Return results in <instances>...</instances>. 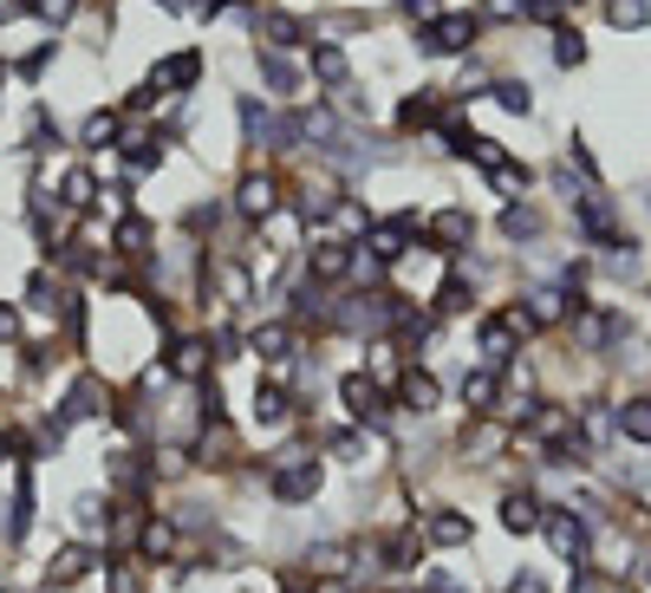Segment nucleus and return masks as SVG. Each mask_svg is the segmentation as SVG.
Returning <instances> with one entry per match:
<instances>
[{"mask_svg": "<svg viewBox=\"0 0 651 593\" xmlns=\"http://www.w3.org/2000/svg\"><path fill=\"white\" fill-rule=\"evenodd\" d=\"M248 60H254V78H261V91H268L274 105H300V98H306V66H300V53L254 46Z\"/></svg>", "mask_w": 651, "mask_h": 593, "instance_id": "17", "label": "nucleus"}, {"mask_svg": "<svg viewBox=\"0 0 651 593\" xmlns=\"http://www.w3.org/2000/svg\"><path fill=\"white\" fill-rule=\"evenodd\" d=\"M0 346H26V306L20 300H0Z\"/></svg>", "mask_w": 651, "mask_h": 593, "instance_id": "41", "label": "nucleus"}, {"mask_svg": "<svg viewBox=\"0 0 651 593\" xmlns=\"http://www.w3.org/2000/svg\"><path fill=\"white\" fill-rule=\"evenodd\" d=\"M443 111H449V85H411V91L391 105V138H404V144L417 138V144H424Z\"/></svg>", "mask_w": 651, "mask_h": 593, "instance_id": "12", "label": "nucleus"}, {"mask_svg": "<svg viewBox=\"0 0 651 593\" xmlns=\"http://www.w3.org/2000/svg\"><path fill=\"white\" fill-rule=\"evenodd\" d=\"M287 424H300V391H293L281 371H261L254 391H248V431L274 438V431H287Z\"/></svg>", "mask_w": 651, "mask_h": 593, "instance_id": "9", "label": "nucleus"}, {"mask_svg": "<svg viewBox=\"0 0 651 593\" xmlns=\"http://www.w3.org/2000/svg\"><path fill=\"white\" fill-rule=\"evenodd\" d=\"M7 463H20V456H13V438L0 431V470H7Z\"/></svg>", "mask_w": 651, "mask_h": 593, "instance_id": "45", "label": "nucleus"}, {"mask_svg": "<svg viewBox=\"0 0 651 593\" xmlns=\"http://www.w3.org/2000/svg\"><path fill=\"white\" fill-rule=\"evenodd\" d=\"M391 405H398L404 418H436V405H443V385H436V371L411 359V366L398 371V385H391Z\"/></svg>", "mask_w": 651, "mask_h": 593, "instance_id": "26", "label": "nucleus"}, {"mask_svg": "<svg viewBox=\"0 0 651 593\" xmlns=\"http://www.w3.org/2000/svg\"><path fill=\"white\" fill-rule=\"evenodd\" d=\"M547 516V503L534 496V489H502V528L508 535H534Z\"/></svg>", "mask_w": 651, "mask_h": 593, "instance_id": "34", "label": "nucleus"}, {"mask_svg": "<svg viewBox=\"0 0 651 593\" xmlns=\"http://www.w3.org/2000/svg\"><path fill=\"white\" fill-rule=\"evenodd\" d=\"M268 503H281V509H306V503H319V489H326V463L313 456V450H300V444H287V450H274L268 456Z\"/></svg>", "mask_w": 651, "mask_h": 593, "instance_id": "2", "label": "nucleus"}, {"mask_svg": "<svg viewBox=\"0 0 651 593\" xmlns=\"http://www.w3.org/2000/svg\"><path fill=\"white\" fill-rule=\"evenodd\" d=\"M612 424H619V438L651 444V398H619V405H612Z\"/></svg>", "mask_w": 651, "mask_h": 593, "instance_id": "38", "label": "nucleus"}, {"mask_svg": "<svg viewBox=\"0 0 651 593\" xmlns=\"http://www.w3.org/2000/svg\"><path fill=\"white\" fill-rule=\"evenodd\" d=\"M424 248L443 255V261H463L469 248H476V209L469 203H443L424 216Z\"/></svg>", "mask_w": 651, "mask_h": 593, "instance_id": "15", "label": "nucleus"}, {"mask_svg": "<svg viewBox=\"0 0 651 593\" xmlns=\"http://www.w3.org/2000/svg\"><path fill=\"white\" fill-rule=\"evenodd\" d=\"M66 300H73V281H66L53 261H33V268H26V281H20V306H26V320H46V326H59Z\"/></svg>", "mask_w": 651, "mask_h": 593, "instance_id": "16", "label": "nucleus"}, {"mask_svg": "<svg viewBox=\"0 0 651 593\" xmlns=\"http://www.w3.org/2000/svg\"><path fill=\"white\" fill-rule=\"evenodd\" d=\"M326 105H333L346 125H371V118H378V105H371V91H365L359 78H352V85H339V91H326Z\"/></svg>", "mask_w": 651, "mask_h": 593, "instance_id": "37", "label": "nucleus"}, {"mask_svg": "<svg viewBox=\"0 0 651 593\" xmlns=\"http://www.w3.org/2000/svg\"><path fill=\"white\" fill-rule=\"evenodd\" d=\"M476 300H482V288H476V274L449 261V274H443V281L431 288V300H424V306H431L436 320H469V313H476Z\"/></svg>", "mask_w": 651, "mask_h": 593, "instance_id": "28", "label": "nucleus"}, {"mask_svg": "<svg viewBox=\"0 0 651 593\" xmlns=\"http://www.w3.org/2000/svg\"><path fill=\"white\" fill-rule=\"evenodd\" d=\"M13 20H26V7L20 0H0V26H13Z\"/></svg>", "mask_w": 651, "mask_h": 593, "instance_id": "44", "label": "nucleus"}, {"mask_svg": "<svg viewBox=\"0 0 651 593\" xmlns=\"http://www.w3.org/2000/svg\"><path fill=\"white\" fill-rule=\"evenodd\" d=\"M235 7H254V0H189L196 20H221V13H235Z\"/></svg>", "mask_w": 651, "mask_h": 593, "instance_id": "42", "label": "nucleus"}, {"mask_svg": "<svg viewBox=\"0 0 651 593\" xmlns=\"http://www.w3.org/2000/svg\"><path fill=\"white\" fill-rule=\"evenodd\" d=\"M0 593H20V587H0Z\"/></svg>", "mask_w": 651, "mask_h": 593, "instance_id": "50", "label": "nucleus"}, {"mask_svg": "<svg viewBox=\"0 0 651 593\" xmlns=\"http://www.w3.org/2000/svg\"><path fill=\"white\" fill-rule=\"evenodd\" d=\"M170 131L163 125H124V144H118V170L131 176V183H144V176H163L170 170Z\"/></svg>", "mask_w": 651, "mask_h": 593, "instance_id": "14", "label": "nucleus"}, {"mask_svg": "<svg viewBox=\"0 0 651 593\" xmlns=\"http://www.w3.org/2000/svg\"><path fill=\"white\" fill-rule=\"evenodd\" d=\"M33 509H40V503H33V463H13V496H7V528H0V535H7V548H20V541H26Z\"/></svg>", "mask_w": 651, "mask_h": 593, "instance_id": "31", "label": "nucleus"}, {"mask_svg": "<svg viewBox=\"0 0 651 593\" xmlns=\"http://www.w3.org/2000/svg\"><path fill=\"white\" fill-rule=\"evenodd\" d=\"M371 554H378V568L384 574H424L431 568V541H424V528H417V516H404L398 528H384L378 541H371Z\"/></svg>", "mask_w": 651, "mask_h": 593, "instance_id": "13", "label": "nucleus"}, {"mask_svg": "<svg viewBox=\"0 0 651 593\" xmlns=\"http://www.w3.org/2000/svg\"><path fill=\"white\" fill-rule=\"evenodd\" d=\"M281 209H287V176H281V163L261 157V163H248V170L228 183V216H235V228L261 235Z\"/></svg>", "mask_w": 651, "mask_h": 593, "instance_id": "1", "label": "nucleus"}, {"mask_svg": "<svg viewBox=\"0 0 651 593\" xmlns=\"http://www.w3.org/2000/svg\"><path fill=\"white\" fill-rule=\"evenodd\" d=\"M456 398H463V411H469V418H502L508 371H496V366H469L463 378H456Z\"/></svg>", "mask_w": 651, "mask_h": 593, "instance_id": "25", "label": "nucleus"}, {"mask_svg": "<svg viewBox=\"0 0 651 593\" xmlns=\"http://www.w3.org/2000/svg\"><path fill=\"white\" fill-rule=\"evenodd\" d=\"M300 268H306L319 288H333V294H339V288H352V281H359L365 255H359V241H352V235H333V228H326V235H313V241H306Z\"/></svg>", "mask_w": 651, "mask_h": 593, "instance_id": "6", "label": "nucleus"}, {"mask_svg": "<svg viewBox=\"0 0 651 593\" xmlns=\"http://www.w3.org/2000/svg\"><path fill=\"white\" fill-rule=\"evenodd\" d=\"M339 411H346V424H359V431H391V418H398V405H391V385H378L365 366L339 371Z\"/></svg>", "mask_w": 651, "mask_h": 593, "instance_id": "5", "label": "nucleus"}, {"mask_svg": "<svg viewBox=\"0 0 651 593\" xmlns=\"http://www.w3.org/2000/svg\"><path fill=\"white\" fill-rule=\"evenodd\" d=\"M541 228H547V216H541L528 196H514L502 216H496V235H502L508 248H534V241H541Z\"/></svg>", "mask_w": 651, "mask_h": 593, "instance_id": "32", "label": "nucleus"}, {"mask_svg": "<svg viewBox=\"0 0 651 593\" xmlns=\"http://www.w3.org/2000/svg\"><path fill=\"white\" fill-rule=\"evenodd\" d=\"M118 144H124V111H118V105H91V111L73 125V150L85 157V163L118 157Z\"/></svg>", "mask_w": 651, "mask_h": 593, "instance_id": "20", "label": "nucleus"}, {"mask_svg": "<svg viewBox=\"0 0 651 593\" xmlns=\"http://www.w3.org/2000/svg\"><path fill=\"white\" fill-rule=\"evenodd\" d=\"M241 20H248L254 46H274V53H306L319 40L313 13H293V7H241Z\"/></svg>", "mask_w": 651, "mask_h": 593, "instance_id": "7", "label": "nucleus"}, {"mask_svg": "<svg viewBox=\"0 0 651 593\" xmlns=\"http://www.w3.org/2000/svg\"><path fill=\"white\" fill-rule=\"evenodd\" d=\"M53 60H59V40L46 33V40H33V46H26V53H20V60L7 66V78H20V85H40V78H46V66H53Z\"/></svg>", "mask_w": 651, "mask_h": 593, "instance_id": "36", "label": "nucleus"}, {"mask_svg": "<svg viewBox=\"0 0 651 593\" xmlns=\"http://www.w3.org/2000/svg\"><path fill=\"white\" fill-rule=\"evenodd\" d=\"M300 353H306V339H300V326L281 320V313L261 320V326H248V359L261 371H281V378H287V371L300 366Z\"/></svg>", "mask_w": 651, "mask_h": 593, "instance_id": "11", "label": "nucleus"}, {"mask_svg": "<svg viewBox=\"0 0 651 593\" xmlns=\"http://www.w3.org/2000/svg\"><path fill=\"white\" fill-rule=\"evenodd\" d=\"M574 7H579V0H561V13H574Z\"/></svg>", "mask_w": 651, "mask_h": 593, "instance_id": "48", "label": "nucleus"}, {"mask_svg": "<svg viewBox=\"0 0 651 593\" xmlns=\"http://www.w3.org/2000/svg\"><path fill=\"white\" fill-rule=\"evenodd\" d=\"M221 223H235V216H228V196H189V203L176 209V228H183L189 248H216Z\"/></svg>", "mask_w": 651, "mask_h": 593, "instance_id": "27", "label": "nucleus"}, {"mask_svg": "<svg viewBox=\"0 0 651 593\" xmlns=\"http://www.w3.org/2000/svg\"><path fill=\"white\" fill-rule=\"evenodd\" d=\"M489 98L502 105L508 118H534V85H528V78H514V73H496V78H489Z\"/></svg>", "mask_w": 651, "mask_h": 593, "instance_id": "35", "label": "nucleus"}, {"mask_svg": "<svg viewBox=\"0 0 651 593\" xmlns=\"http://www.w3.org/2000/svg\"><path fill=\"white\" fill-rule=\"evenodd\" d=\"M131 554L144 561L150 574H156V568H170V561L183 554V521H176V516H156V509H150V516L138 521V535H131Z\"/></svg>", "mask_w": 651, "mask_h": 593, "instance_id": "22", "label": "nucleus"}, {"mask_svg": "<svg viewBox=\"0 0 651 593\" xmlns=\"http://www.w3.org/2000/svg\"><path fill=\"white\" fill-rule=\"evenodd\" d=\"M476 46H482L476 7H449V13H436L424 26H411V53H417V60H463V53H476Z\"/></svg>", "mask_w": 651, "mask_h": 593, "instance_id": "3", "label": "nucleus"}, {"mask_svg": "<svg viewBox=\"0 0 651 593\" xmlns=\"http://www.w3.org/2000/svg\"><path fill=\"white\" fill-rule=\"evenodd\" d=\"M66 144H73V131L59 125V111H53L46 98H33V105H26V131H20V144L13 150L40 163V157H53V150H66Z\"/></svg>", "mask_w": 651, "mask_h": 593, "instance_id": "24", "label": "nucleus"}, {"mask_svg": "<svg viewBox=\"0 0 651 593\" xmlns=\"http://www.w3.org/2000/svg\"><path fill=\"white\" fill-rule=\"evenodd\" d=\"M391 593H417V587H391Z\"/></svg>", "mask_w": 651, "mask_h": 593, "instance_id": "49", "label": "nucleus"}, {"mask_svg": "<svg viewBox=\"0 0 651 593\" xmlns=\"http://www.w3.org/2000/svg\"><path fill=\"white\" fill-rule=\"evenodd\" d=\"M639 581H645V587H651V554H645V568H639Z\"/></svg>", "mask_w": 651, "mask_h": 593, "instance_id": "46", "label": "nucleus"}, {"mask_svg": "<svg viewBox=\"0 0 651 593\" xmlns=\"http://www.w3.org/2000/svg\"><path fill=\"white\" fill-rule=\"evenodd\" d=\"M209 371H216L209 333H196V326H176V333H163V346H156V378L196 385V378H209Z\"/></svg>", "mask_w": 651, "mask_h": 593, "instance_id": "8", "label": "nucleus"}, {"mask_svg": "<svg viewBox=\"0 0 651 593\" xmlns=\"http://www.w3.org/2000/svg\"><path fill=\"white\" fill-rule=\"evenodd\" d=\"M300 66H306V85H313V91H339V85L359 78L352 73V46H339V40H313Z\"/></svg>", "mask_w": 651, "mask_h": 593, "instance_id": "23", "label": "nucleus"}, {"mask_svg": "<svg viewBox=\"0 0 651 593\" xmlns=\"http://www.w3.org/2000/svg\"><path fill=\"white\" fill-rule=\"evenodd\" d=\"M554 66H561V73L586 66V33H579L574 20H561V26H554Z\"/></svg>", "mask_w": 651, "mask_h": 593, "instance_id": "39", "label": "nucleus"}, {"mask_svg": "<svg viewBox=\"0 0 651 593\" xmlns=\"http://www.w3.org/2000/svg\"><path fill=\"white\" fill-rule=\"evenodd\" d=\"M105 568V548H91V541H66V548H53V561L40 568V593H73L78 581H91Z\"/></svg>", "mask_w": 651, "mask_h": 593, "instance_id": "18", "label": "nucleus"}, {"mask_svg": "<svg viewBox=\"0 0 651 593\" xmlns=\"http://www.w3.org/2000/svg\"><path fill=\"white\" fill-rule=\"evenodd\" d=\"M274 98H261V91H235V125H241V144L248 150H268L274 138Z\"/></svg>", "mask_w": 651, "mask_h": 593, "instance_id": "30", "label": "nucleus"}, {"mask_svg": "<svg viewBox=\"0 0 651 593\" xmlns=\"http://www.w3.org/2000/svg\"><path fill=\"white\" fill-rule=\"evenodd\" d=\"M606 26H619V33L651 26V0H606Z\"/></svg>", "mask_w": 651, "mask_h": 593, "instance_id": "40", "label": "nucleus"}, {"mask_svg": "<svg viewBox=\"0 0 651 593\" xmlns=\"http://www.w3.org/2000/svg\"><path fill=\"white\" fill-rule=\"evenodd\" d=\"M20 7H26V13H40V7H46V0H20Z\"/></svg>", "mask_w": 651, "mask_h": 593, "instance_id": "47", "label": "nucleus"}, {"mask_svg": "<svg viewBox=\"0 0 651 593\" xmlns=\"http://www.w3.org/2000/svg\"><path fill=\"white\" fill-rule=\"evenodd\" d=\"M144 78L163 91V98H196V91H203V78H209V46H176V53H156Z\"/></svg>", "mask_w": 651, "mask_h": 593, "instance_id": "10", "label": "nucleus"}, {"mask_svg": "<svg viewBox=\"0 0 651 593\" xmlns=\"http://www.w3.org/2000/svg\"><path fill=\"white\" fill-rule=\"evenodd\" d=\"M417 528H424L431 554H436V548H469V541H476V521L463 516V509H449V503L424 509V516H417Z\"/></svg>", "mask_w": 651, "mask_h": 593, "instance_id": "29", "label": "nucleus"}, {"mask_svg": "<svg viewBox=\"0 0 651 593\" xmlns=\"http://www.w3.org/2000/svg\"><path fill=\"white\" fill-rule=\"evenodd\" d=\"M508 593H547V581H541V574H514V581H508Z\"/></svg>", "mask_w": 651, "mask_h": 593, "instance_id": "43", "label": "nucleus"}, {"mask_svg": "<svg viewBox=\"0 0 651 593\" xmlns=\"http://www.w3.org/2000/svg\"><path fill=\"white\" fill-rule=\"evenodd\" d=\"M53 203H59V216H78V223H85V216L105 203V176H98V163H85V157L66 163V170L53 176Z\"/></svg>", "mask_w": 651, "mask_h": 593, "instance_id": "19", "label": "nucleus"}, {"mask_svg": "<svg viewBox=\"0 0 651 593\" xmlns=\"http://www.w3.org/2000/svg\"><path fill=\"white\" fill-rule=\"evenodd\" d=\"M541 535H547V548H554L567 568H586V561H593V521L579 516V509H547V516H541Z\"/></svg>", "mask_w": 651, "mask_h": 593, "instance_id": "21", "label": "nucleus"}, {"mask_svg": "<svg viewBox=\"0 0 651 593\" xmlns=\"http://www.w3.org/2000/svg\"><path fill=\"white\" fill-rule=\"evenodd\" d=\"M534 339V326H528V313H521V300H508V306H489V313H476V353H482V366L508 371L521 359V346Z\"/></svg>", "mask_w": 651, "mask_h": 593, "instance_id": "4", "label": "nucleus"}, {"mask_svg": "<svg viewBox=\"0 0 651 593\" xmlns=\"http://www.w3.org/2000/svg\"><path fill=\"white\" fill-rule=\"evenodd\" d=\"M105 593H150V568L138 554H118V548H105Z\"/></svg>", "mask_w": 651, "mask_h": 593, "instance_id": "33", "label": "nucleus"}]
</instances>
